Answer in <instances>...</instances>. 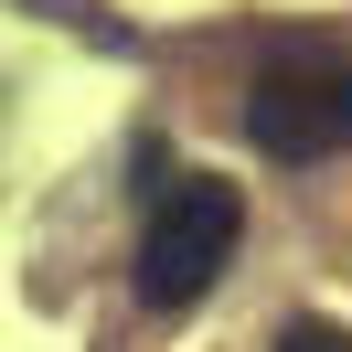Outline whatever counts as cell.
Instances as JSON below:
<instances>
[{
  "label": "cell",
  "mask_w": 352,
  "mask_h": 352,
  "mask_svg": "<svg viewBox=\"0 0 352 352\" xmlns=\"http://www.w3.org/2000/svg\"><path fill=\"white\" fill-rule=\"evenodd\" d=\"M235 235H245V192H235L224 171H182V182H160L150 235H139V299H150V309H192L203 288L224 278Z\"/></svg>",
  "instance_id": "cell-1"
},
{
  "label": "cell",
  "mask_w": 352,
  "mask_h": 352,
  "mask_svg": "<svg viewBox=\"0 0 352 352\" xmlns=\"http://www.w3.org/2000/svg\"><path fill=\"white\" fill-rule=\"evenodd\" d=\"M245 139L267 160H331L352 150V65H278L245 86Z\"/></svg>",
  "instance_id": "cell-2"
},
{
  "label": "cell",
  "mask_w": 352,
  "mask_h": 352,
  "mask_svg": "<svg viewBox=\"0 0 352 352\" xmlns=\"http://www.w3.org/2000/svg\"><path fill=\"white\" fill-rule=\"evenodd\" d=\"M278 352H352V331H331V320H288Z\"/></svg>",
  "instance_id": "cell-3"
}]
</instances>
